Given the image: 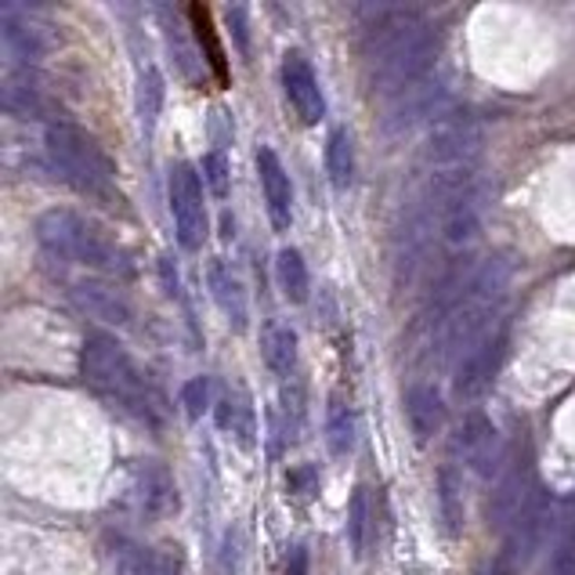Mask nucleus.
Returning a JSON list of instances; mask_svg holds the SVG:
<instances>
[{
	"label": "nucleus",
	"mask_w": 575,
	"mask_h": 575,
	"mask_svg": "<svg viewBox=\"0 0 575 575\" xmlns=\"http://www.w3.org/2000/svg\"><path fill=\"white\" fill-rule=\"evenodd\" d=\"M456 452L460 460L475 470L478 478H492L507 467V449H503V435L496 430L492 416L486 413H470L460 424V435H456Z\"/></svg>",
	"instance_id": "10"
},
{
	"label": "nucleus",
	"mask_w": 575,
	"mask_h": 575,
	"mask_svg": "<svg viewBox=\"0 0 575 575\" xmlns=\"http://www.w3.org/2000/svg\"><path fill=\"white\" fill-rule=\"evenodd\" d=\"M551 525V496L543 486L529 492V500L521 503V511L511 518V525L503 529L500 551H496L489 575H525V568L535 561L543 546V532Z\"/></svg>",
	"instance_id": "6"
},
{
	"label": "nucleus",
	"mask_w": 575,
	"mask_h": 575,
	"mask_svg": "<svg viewBox=\"0 0 575 575\" xmlns=\"http://www.w3.org/2000/svg\"><path fill=\"white\" fill-rule=\"evenodd\" d=\"M160 15H163V36H167V44H171V55H174V65H178V73L185 76V81L195 87L200 84V44H192L185 30H181V19H178V8H160Z\"/></svg>",
	"instance_id": "21"
},
{
	"label": "nucleus",
	"mask_w": 575,
	"mask_h": 575,
	"mask_svg": "<svg viewBox=\"0 0 575 575\" xmlns=\"http://www.w3.org/2000/svg\"><path fill=\"white\" fill-rule=\"evenodd\" d=\"M70 300L84 311V316L106 322V326H116V330H127V326L135 322V308H130L127 294L120 290V286H113V283L76 279L70 286Z\"/></svg>",
	"instance_id": "12"
},
{
	"label": "nucleus",
	"mask_w": 575,
	"mask_h": 575,
	"mask_svg": "<svg viewBox=\"0 0 575 575\" xmlns=\"http://www.w3.org/2000/svg\"><path fill=\"white\" fill-rule=\"evenodd\" d=\"M503 359H507V326L492 330L486 341H481L460 365H456L452 395L460 402H478L492 387L496 373L503 370Z\"/></svg>",
	"instance_id": "9"
},
{
	"label": "nucleus",
	"mask_w": 575,
	"mask_h": 575,
	"mask_svg": "<svg viewBox=\"0 0 575 575\" xmlns=\"http://www.w3.org/2000/svg\"><path fill=\"white\" fill-rule=\"evenodd\" d=\"M4 47H8V55L19 62V70H30V65H36L44 58V33H41V25H36L30 19V11L19 8V4H4Z\"/></svg>",
	"instance_id": "14"
},
{
	"label": "nucleus",
	"mask_w": 575,
	"mask_h": 575,
	"mask_svg": "<svg viewBox=\"0 0 575 575\" xmlns=\"http://www.w3.org/2000/svg\"><path fill=\"white\" fill-rule=\"evenodd\" d=\"M181 402H185V413L192 420H200L214 402V384L206 381V376H192V381L181 387Z\"/></svg>",
	"instance_id": "30"
},
{
	"label": "nucleus",
	"mask_w": 575,
	"mask_h": 575,
	"mask_svg": "<svg viewBox=\"0 0 575 575\" xmlns=\"http://www.w3.org/2000/svg\"><path fill=\"white\" fill-rule=\"evenodd\" d=\"M481 152V127L467 113H438L430 124L427 160L435 171H456V167H475Z\"/></svg>",
	"instance_id": "8"
},
{
	"label": "nucleus",
	"mask_w": 575,
	"mask_h": 575,
	"mask_svg": "<svg viewBox=\"0 0 575 575\" xmlns=\"http://www.w3.org/2000/svg\"><path fill=\"white\" fill-rule=\"evenodd\" d=\"M276 283L283 297L290 300V305H305L308 294H311V276H308V265L305 257H300V251H294V246H286V251H279L276 257Z\"/></svg>",
	"instance_id": "23"
},
{
	"label": "nucleus",
	"mask_w": 575,
	"mask_h": 575,
	"mask_svg": "<svg viewBox=\"0 0 575 575\" xmlns=\"http://www.w3.org/2000/svg\"><path fill=\"white\" fill-rule=\"evenodd\" d=\"M362 58L370 65V84L376 95L395 102L430 81L438 58L435 22L424 11L402 4L362 8Z\"/></svg>",
	"instance_id": "1"
},
{
	"label": "nucleus",
	"mask_w": 575,
	"mask_h": 575,
	"mask_svg": "<svg viewBox=\"0 0 575 575\" xmlns=\"http://www.w3.org/2000/svg\"><path fill=\"white\" fill-rule=\"evenodd\" d=\"M279 435L286 446H294L300 438V427H305V387L297 381L283 384V395H279Z\"/></svg>",
	"instance_id": "28"
},
{
	"label": "nucleus",
	"mask_w": 575,
	"mask_h": 575,
	"mask_svg": "<svg viewBox=\"0 0 575 575\" xmlns=\"http://www.w3.org/2000/svg\"><path fill=\"white\" fill-rule=\"evenodd\" d=\"M405 420H409L413 438L427 446L446 427V402H441V395L430 384H413L405 391Z\"/></svg>",
	"instance_id": "16"
},
{
	"label": "nucleus",
	"mask_w": 575,
	"mask_h": 575,
	"mask_svg": "<svg viewBox=\"0 0 575 575\" xmlns=\"http://www.w3.org/2000/svg\"><path fill=\"white\" fill-rule=\"evenodd\" d=\"M36 243L47 257L70 260V265L81 268H95V271H109V276H130V254L124 251L113 235L102 232L95 221H87L84 214L65 211H44L36 217Z\"/></svg>",
	"instance_id": "5"
},
{
	"label": "nucleus",
	"mask_w": 575,
	"mask_h": 575,
	"mask_svg": "<svg viewBox=\"0 0 575 575\" xmlns=\"http://www.w3.org/2000/svg\"><path fill=\"white\" fill-rule=\"evenodd\" d=\"M167 195H171V214H174V235L181 251L195 254L206 243L211 232V217H206V185L203 174L192 163H174L171 178H167Z\"/></svg>",
	"instance_id": "7"
},
{
	"label": "nucleus",
	"mask_w": 575,
	"mask_h": 575,
	"mask_svg": "<svg viewBox=\"0 0 575 575\" xmlns=\"http://www.w3.org/2000/svg\"><path fill=\"white\" fill-rule=\"evenodd\" d=\"M260 355H265V365L279 376L283 384L297 381L300 348H297V333L286 322H268L265 326V333H260Z\"/></svg>",
	"instance_id": "17"
},
{
	"label": "nucleus",
	"mask_w": 575,
	"mask_h": 575,
	"mask_svg": "<svg viewBox=\"0 0 575 575\" xmlns=\"http://www.w3.org/2000/svg\"><path fill=\"white\" fill-rule=\"evenodd\" d=\"M189 15H192V25H195V44H200L206 65H211V70L217 73V81L228 87V65H225V58H221V44H217L214 30H211V15H206V8H200V4H192Z\"/></svg>",
	"instance_id": "27"
},
{
	"label": "nucleus",
	"mask_w": 575,
	"mask_h": 575,
	"mask_svg": "<svg viewBox=\"0 0 575 575\" xmlns=\"http://www.w3.org/2000/svg\"><path fill=\"white\" fill-rule=\"evenodd\" d=\"M326 446L330 456H348L355 449V409L341 395H333L326 405Z\"/></svg>",
	"instance_id": "22"
},
{
	"label": "nucleus",
	"mask_w": 575,
	"mask_h": 575,
	"mask_svg": "<svg viewBox=\"0 0 575 575\" xmlns=\"http://www.w3.org/2000/svg\"><path fill=\"white\" fill-rule=\"evenodd\" d=\"M116 575H163V565L149 546L124 543L116 551Z\"/></svg>",
	"instance_id": "29"
},
{
	"label": "nucleus",
	"mask_w": 575,
	"mask_h": 575,
	"mask_svg": "<svg viewBox=\"0 0 575 575\" xmlns=\"http://www.w3.org/2000/svg\"><path fill=\"white\" fill-rule=\"evenodd\" d=\"M286 575H308V551H305V546H294L290 568H286Z\"/></svg>",
	"instance_id": "32"
},
{
	"label": "nucleus",
	"mask_w": 575,
	"mask_h": 575,
	"mask_svg": "<svg viewBox=\"0 0 575 575\" xmlns=\"http://www.w3.org/2000/svg\"><path fill=\"white\" fill-rule=\"evenodd\" d=\"M81 376L98 398L124 409L130 420L160 427V405H156L149 381L113 337H87L81 348Z\"/></svg>",
	"instance_id": "3"
},
{
	"label": "nucleus",
	"mask_w": 575,
	"mask_h": 575,
	"mask_svg": "<svg viewBox=\"0 0 575 575\" xmlns=\"http://www.w3.org/2000/svg\"><path fill=\"white\" fill-rule=\"evenodd\" d=\"M4 109H8V116H15V120H41V116H47V95H44V87L33 81L30 70L8 73Z\"/></svg>",
	"instance_id": "19"
},
{
	"label": "nucleus",
	"mask_w": 575,
	"mask_h": 575,
	"mask_svg": "<svg viewBox=\"0 0 575 575\" xmlns=\"http://www.w3.org/2000/svg\"><path fill=\"white\" fill-rule=\"evenodd\" d=\"M206 286H211V297L221 316H225V322L235 333H243L246 322H251V305H246L243 283L235 279V271L225 265V260H211V268H206Z\"/></svg>",
	"instance_id": "15"
},
{
	"label": "nucleus",
	"mask_w": 575,
	"mask_h": 575,
	"mask_svg": "<svg viewBox=\"0 0 575 575\" xmlns=\"http://www.w3.org/2000/svg\"><path fill=\"white\" fill-rule=\"evenodd\" d=\"M511 276L514 271L507 257H489L486 265H478L467 290L456 297L441 316L427 322L430 362L435 365L464 362L492 330H500V311L507 305V294H511Z\"/></svg>",
	"instance_id": "2"
},
{
	"label": "nucleus",
	"mask_w": 575,
	"mask_h": 575,
	"mask_svg": "<svg viewBox=\"0 0 575 575\" xmlns=\"http://www.w3.org/2000/svg\"><path fill=\"white\" fill-rule=\"evenodd\" d=\"M135 109H138V124L152 130L156 120H160V109H163V76L156 65H146L138 73V90H135Z\"/></svg>",
	"instance_id": "25"
},
{
	"label": "nucleus",
	"mask_w": 575,
	"mask_h": 575,
	"mask_svg": "<svg viewBox=\"0 0 575 575\" xmlns=\"http://www.w3.org/2000/svg\"><path fill=\"white\" fill-rule=\"evenodd\" d=\"M326 174L337 192L351 189V181H355V149H351L348 130H333L326 141Z\"/></svg>",
	"instance_id": "24"
},
{
	"label": "nucleus",
	"mask_w": 575,
	"mask_h": 575,
	"mask_svg": "<svg viewBox=\"0 0 575 575\" xmlns=\"http://www.w3.org/2000/svg\"><path fill=\"white\" fill-rule=\"evenodd\" d=\"M438 518L449 540H460L464 532V478L452 464L438 470Z\"/></svg>",
	"instance_id": "20"
},
{
	"label": "nucleus",
	"mask_w": 575,
	"mask_h": 575,
	"mask_svg": "<svg viewBox=\"0 0 575 575\" xmlns=\"http://www.w3.org/2000/svg\"><path fill=\"white\" fill-rule=\"evenodd\" d=\"M370 525H373L370 492L359 486L348 500V546H351V554L355 557H362L365 546H370Z\"/></svg>",
	"instance_id": "26"
},
{
	"label": "nucleus",
	"mask_w": 575,
	"mask_h": 575,
	"mask_svg": "<svg viewBox=\"0 0 575 575\" xmlns=\"http://www.w3.org/2000/svg\"><path fill=\"white\" fill-rule=\"evenodd\" d=\"M257 174H260V192H265L268 221L276 232H286L294 221V185L286 174L283 160L271 149H257Z\"/></svg>",
	"instance_id": "13"
},
{
	"label": "nucleus",
	"mask_w": 575,
	"mask_h": 575,
	"mask_svg": "<svg viewBox=\"0 0 575 575\" xmlns=\"http://www.w3.org/2000/svg\"><path fill=\"white\" fill-rule=\"evenodd\" d=\"M200 174H203V185L211 189L217 200L228 195V160L221 152H206L203 163H200Z\"/></svg>",
	"instance_id": "31"
},
{
	"label": "nucleus",
	"mask_w": 575,
	"mask_h": 575,
	"mask_svg": "<svg viewBox=\"0 0 575 575\" xmlns=\"http://www.w3.org/2000/svg\"><path fill=\"white\" fill-rule=\"evenodd\" d=\"M44 152L58 181L73 192L98 203H120V185H116V167L98 141L70 120H47L44 127Z\"/></svg>",
	"instance_id": "4"
},
{
	"label": "nucleus",
	"mask_w": 575,
	"mask_h": 575,
	"mask_svg": "<svg viewBox=\"0 0 575 575\" xmlns=\"http://www.w3.org/2000/svg\"><path fill=\"white\" fill-rule=\"evenodd\" d=\"M283 90H286V102H290V109L297 113L300 124H308V127L322 124L326 95L319 87L316 70H311V62L300 55V51H286V58H283Z\"/></svg>",
	"instance_id": "11"
},
{
	"label": "nucleus",
	"mask_w": 575,
	"mask_h": 575,
	"mask_svg": "<svg viewBox=\"0 0 575 575\" xmlns=\"http://www.w3.org/2000/svg\"><path fill=\"white\" fill-rule=\"evenodd\" d=\"M217 427L221 435L232 438L239 449L257 446V420H254V405L243 391H225L217 398Z\"/></svg>",
	"instance_id": "18"
}]
</instances>
